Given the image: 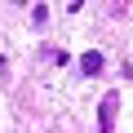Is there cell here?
<instances>
[{"instance_id": "obj_1", "label": "cell", "mask_w": 133, "mask_h": 133, "mask_svg": "<svg viewBox=\"0 0 133 133\" xmlns=\"http://www.w3.org/2000/svg\"><path fill=\"white\" fill-rule=\"evenodd\" d=\"M115 107H120V93H107V98H102V111H98V129H102V133H111Z\"/></svg>"}, {"instance_id": "obj_2", "label": "cell", "mask_w": 133, "mask_h": 133, "mask_svg": "<svg viewBox=\"0 0 133 133\" xmlns=\"http://www.w3.org/2000/svg\"><path fill=\"white\" fill-rule=\"evenodd\" d=\"M80 71H84V76H98V71H102V53H98V49H89V53L80 58Z\"/></svg>"}, {"instance_id": "obj_3", "label": "cell", "mask_w": 133, "mask_h": 133, "mask_svg": "<svg viewBox=\"0 0 133 133\" xmlns=\"http://www.w3.org/2000/svg\"><path fill=\"white\" fill-rule=\"evenodd\" d=\"M31 22L44 27V22H49V5H36V9H31Z\"/></svg>"}]
</instances>
